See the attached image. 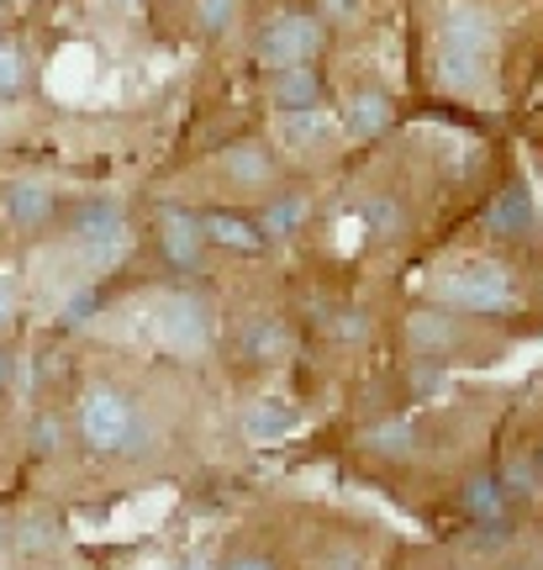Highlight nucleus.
<instances>
[{"mask_svg":"<svg viewBox=\"0 0 543 570\" xmlns=\"http://www.w3.org/2000/svg\"><path fill=\"white\" fill-rule=\"evenodd\" d=\"M75 428H80L85 449H96V454H142L154 444V428L138 412V402L127 391H117L111 381H96V386L80 391Z\"/></svg>","mask_w":543,"mask_h":570,"instance_id":"f257e3e1","label":"nucleus"},{"mask_svg":"<svg viewBox=\"0 0 543 570\" xmlns=\"http://www.w3.org/2000/svg\"><path fill=\"white\" fill-rule=\"evenodd\" d=\"M491 38H496V21L485 6H454L448 21H443V59H438V75L448 90L460 96H475L491 75Z\"/></svg>","mask_w":543,"mask_h":570,"instance_id":"f03ea898","label":"nucleus"},{"mask_svg":"<svg viewBox=\"0 0 543 570\" xmlns=\"http://www.w3.org/2000/svg\"><path fill=\"white\" fill-rule=\"evenodd\" d=\"M512 296H517L512 269L496 265V259H460V265L438 281V302L454 306V312H481V317H491V312H502Z\"/></svg>","mask_w":543,"mask_h":570,"instance_id":"7ed1b4c3","label":"nucleus"},{"mask_svg":"<svg viewBox=\"0 0 543 570\" xmlns=\"http://www.w3.org/2000/svg\"><path fill=\"white\" fill-rule=\"evenodd\" d=\"M69 238L80 248L85 265H117L121 248H127V223H121V206L117 202H85L75 206V223H69Z\"/></svg>","mask_w":543,"mask_h":570,"instance_id":"20e7f679","label":"nucleus"},{"mask_svg":"<svg viewBox=\"0 0 543 570\" xmlns=\"http://www.w3.org/2000/svg\"><path fill=\"white\" fill-rule=\"evenodd\" d=\"M317 48H323L317 21H312V17H280V21H269V27H264L259 59L275 63V69H302Z\"/></svg>","mask_w":543,"mask_h":570,"instance_id":"39448f33","label":"nucleus"},{"mask_svg":"<svg viewBox=\"0 0 543 570\" xmlns=\"http://www.w3.org/2000/svg\"><path fill=\"white\" fill-rule=\"evenodd\" d=\"M159 333L175 348H201L211 338V312L196 291H169L159 302Z\"/></svg>","mask_w":543,"mask_h":570,"instance_id":"423d86ee","label":"nucleus"},{"mask_svg":"<svg viewBox=\"0 0 543 570\" xmlns=\"http://www.w3.org/2000/svg\"><path fill=\"white\" fill-rule=\"evenodd\" d=\"M533 227H539V217H533L527 185L506 180L502 196H491V206H485V233H491L496 244H523V238H533Z\"/></svg>","mask_w":543,"mask_h":570,"instance_id":"0eeeda50","label":"nucleus"},{"mask_svg":"<svg viewBox=\"0 0 543 570\" xmlns=\"http://www.w3.org/2000/svg\"><path fill=\"white\" fill-rule=\"evenodd\" d=\"M196 223H201V238L206 244L227 248V254H264V227L248 223L243 212H227V206H211V212H196Z\"/></svg>","mask_w":543,"mask_h":570,"instance_id":"6e6552de","label":"nucleus"},{"mask_svg":"<svg viewBox=\"0 0 543 570\" xmlns=\"http://www.w3.org/2000/svg\"><path fill=\"white\" fill-rule=\"evenodd\" d=\"M159 248H164V259H169L175 269L201 265V223H196V212H185V206H164L159 212Z\"/></svg>","mask_w":543,"mask_h":570,"instance_id":"1a4fd4ad","label":"nucleus"},{"mask_svg":"<svg viewBox=\"0 0 543 570\" xmlns=\"http://www.w3.org/2000/svg\"><path fill=\"white\" fill-rule=\"evenodd\" d=\"M290 344V333H285L280 317H254V323H243L238 333V360L243 365H275Z\"/></svg>","mask_w":543,"mask_h":570,"instance_id":"9d476101","label":"nucleus"},{"mask_svg":"<svg viewBox=\"0 0 543 570\" xmlns=\"http://www.w3.org/2000/svg\"><path fill=\"white\" fill-rule=\"evenodd\" d=\"M364 449L381 454V460H412L423 449V428L412 423V417H385V423H375L364 433Z\"/></svg>","mask_w":543,"mask_h":570,"instance_id":"9b49d317","label":"nucleus"},{"mask_svg":"<svg viewBox=\"0 0 543 570\" xmlns=\"http://www.w3.org/2000/svg\"><path fill=\"white\" fill-rule=\"evenodd\" d=\"M454 338H460V327H454L448 312H417L412 317V348L427 354V360H443L454 348Z\"/></svg>","mask_w":543,"mask_h":570,"instance_id":"f8f14e48","label":"nucleus"},{"mask_svg":"<svg viewBox=\"0 0 543 570\" xmlns=\"http://www.w3.org/2000/svg\"><path fill=\"white\" fill-rule=\"evenodd\" d=\"M327 132H333V122H327L317 106H306V111H285V122H280V138L290 154H312V148H323Z\"/></svg>","mask_w":543,"mask_h":570,"instance_id":"ddd939ff","label":"nucleus"},{"mask_svg":"<svg viewBox=\"0 0 543 570\" xmlns=\"http://www.w3.org/2000/svg\"><path fill=\"white\" fill-rule=\"evenodd\" d=\"M269 175H275V159L264 154V148H233L227 154V180L243 185V190H259V185H269Z\"/></svg>","mask_w":543,"mask_h":570,"instance_id":"4468645a","label":"nucleus"},{"mask_svg":"<svg viewBox=\"0 0 543 570\" xmlns=\"http://www.w3.org/2000/svg\"><path fill=\"white\" fill-rule=\"evenodd\" d=\"M53 217V196H48V185H11V223L17 227H42Z\"/></svg>","mask_w":543,"mask_h":570,"instance_id":"2eb2a0df","label":"nucleus"},{"mask_svg":"<svg viewBox=\"0 0 543 570\" xmlns=\"http://www.w3.org/2000/svg\"><path fill=\"white\" fill-rule=\"evenodd\" d=\"M348 127H354L359 138L385 132V127H391V101H385L381 90H359V96H354V106H348Z\"/></svg>","mask_w":543,"mask_h":570,"instance_id":"dca6fc26","label":"nucleus"},{"mask_svg":"<svg viewBox=\"0 0 543 570\" xmlns=\"http://www.w3.org/2000/svg\"><path fill=\"white\" fill-rule=\"evenodd\" d=\"M275 96H280L285 111H306V106L323 96V80H317L312 69H280V85H275Z\"/></svg>","mask_w":543,"mask_h":570,"instance_id":"f3484780","label":"nucleus"},{"mask_svg":"<svg viewBox=\"0 0 543 570\" xmlns=\"http://www.w3.org/2000/svg\"><path fill=\"white\" fill-rule=\"evenodd\" d=\"M406 223V206L396 196H375V202L364 206V227L375 233V238H391V233H402Z\"/></svg>","mask_w":543,"mask_h":570,"instance_id":"a211bd4d","label":"nucleus"},{"mask_svg":"<svg viewBox=\"0 0 543 570\" xmlns=\"http://www.w3.org/2000/svg\"><path fill=\"white\" fill-rule=\"evenodd\" d=\"M306 217V196L302 190H290V196H275V202L264 206V227H275V233H296Z\"/></svg>","mask_w":543,"mask_h":570,"instance_id":"6ab92c4d","label":"nucleus"},{"mask_svg":"<svg viewBox=\"0 0 543 570\" xmlns=\"http://www.w3.org/2000/svg\"><path fill=\"white\" fill-rule=\"evenodd\" d=\"M285 428H290V412H285L280 402H264V407L248 412V433H259V439H275Z\"/></svg>","mask_w":543,"mask_h":570,"instance_id":"aec40b11","label":"nucleus"},{"mask_svg":"<svg viewBox=\"0 0 543 570\" xmlns=\"http://www.w3.org/2000/svg\"><path fill=\"white\" fill-rule=\"evenodd\" d=\"M53 539H59V523H53V518H38V523L27 518V523H21V550H48Z\"/></svg>","mask_w":543,"mask_h":570,"instance_id":"412c9836","label":"nucleus"},{"mask_svg":"<svg viewBox=\"0 0 543 570\" xmlns=\"http://www.w3.org/2000/svg\"><path fill=\"white\" fill-rule=\"evenodd\" d=\"M96 306H101V296H96L90 285H80V291H75L69 302H63V317H69L75 327H80V323H90V312H96Z\"/></svg>","mask_w":543,"mask_h":570,"instance_id":"4be33fe9","label":"nucleus"},{"mask_svg":"<svg viewBox=\"0 0 543 570\" xmlns=\"http://www.w3.org/2000/svg\"><path fill=\"white\" fill-rule=\"evenodd\" d=\"M233 11H238V0H201V27L206 32H227Z\"/></svg>","mask_w":543,"mask_h":570,"instance_id":"5701e85b","label":"nucleus"},{"mask_svg":"<svg viewBox=\"0 0 543 570\" xmlns=\"http://www.w3.org/2000/svg\"><path fill=\"white\" fill-rule=\"evenodd\" d=\"M338 338H343V344H364V338H369V317H364V312H343V317H338Z\"/></svg>","mask_w":543,"mask_h":570,"instance_id":"b1692460","label":"nucleus"},{"mask_svg":"<svg viewBox=\"0 0 543 570\" xmlns=\"http://www.w3.org/2000/svg\"><path fill=\"white\" fill-rule=\"evenodd\" d=\"M221 570H280V560H275V554H264V550H243V554H233Z\"/></svg>","mask_w":543,"mask_h":570,"instance_id":"393cba45","label":"nucleus"},{"mask_svg":"<svg viewBox=\"0 0 543 570\" xmlns=\"http://www.w3.org/2000/svg\"><path fill=\"white\" fill-rule=\"evenodd\" d=\"M11 90H21V59L11 48H0V96H11Z\"/></svg>","mask_w":543,"mask_h":570,"instance_id":"a878e982","label":"nucleus"},{"mask_svg":"<svg viewBox=\"0 0 543 570\" xmlns=\"http://www.w3.org/2000/svg\"><path fill=\"white\" fill-rule=\"evenodd\" d=\"M38 449L42 454H53V449H59V423H53V417H42L38 423Z\"/></svg>","mask_w":543,"mask_h":570,"instance_id":"bb28decb","label":"nucleus"},{"mask_svg":"<svg viewBox=\"0 0 543 570\" xmlns=\"http://www.w3.org/2000/svg\"><path fill=\"white\" fill-rule=\"evenodd\" d=\"M6 323H11V285L0 281V327H6Z\"/></svg>","mask_w":543,"mask_h":570,"instance_id":"cd10ccee","label":"nucleus"},{"mask_svg":"<svg viewBox=\"0 0 543 570\" xmlns=\"http://www.w3.org/2000/svg\"><path fill=\"white\" fill-rule=\"evenodd\" d=\"M6 381H11V354L0 348V391H6Z\"/></svg>","mask_w":543,"mask_h":570,"instance_id":"c85d7f7f","label":"nucleus"},{"mask_svg":"<svg viewBox=\"0 0 543 570\" xmlns=\"http://www.w3.org/2000/svg\"><path fill=\"white\" fill-rule=\"evenodd\" d=\"M502 570H539L533 560H512V566H502Z\"/></svg>","mask_w":543,"mask_h":570,"instance_id":"c756f323","label":"nucleus"},{"mask_svg":"<svg viewBox=\"0 0 543 570\" xmlns=\"http://www.w3.org/2000/svg\"><path fill=\"white\" fill-rule=\"evenodd\" d=\"M533 465H539V475H543V454H533Z\"/></svg>","mask_w":543,"mask_h":570,"instance_id":"7c9ffc66","label":"nucleus"},{"mask_svg":"<svg viewBox=\"0 0 543 570\" xmlns=\"http://www.w3.org/2000/svg\"><path fill=\"white\" fill-rule=\"evenodd\" d=\"M185 570H211V566H185Z\"/></svg>","mask_w":543,"mask_h":570,"instance_id":"2f4dec72","label":"nucleus"},{"mask_svg":"<svg viewBox=\"0 0 543 570\" xmlns=\"http://www.w3.org/2000/svg\"><path fill=\"white\" fill-rule=\"evenodd\" d=\"M438 570H460V566H438Z\"/></svg>","mask_w":543,"mask_h":570,"instance_id":"473e14b6","label":"nucleus"},{"mask_svg":"<svg viewBox=\"0 0 543 570\" xmlns=\"http://www.w3.org/2000/svg\"><path fill=\"white\" fill-rule=\"evenodd\" d=\"M0 48H6V38H0Z\"/></svg>","mask_w":543,"mask_h":570,"instance_id":"72a5a7b5","label":"nucleus"}]
</instances>
